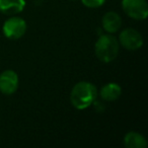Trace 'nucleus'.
<instances>
[{
    "label": "nucleus",
    "mask_w": 148,
    "mask_h": 148,
    "mask_svg": "<svg viewBox=\"0 0 148 148\" xmlns=\"http://www.w3.org/2000/svg\"><path fill=\"white\" fill-rule=\"evenodd\" d=\"M97 88L88 81H80L74 85L70 93V101L77 110H85L97 97Z\"/></svg>",
    "instance_id": "f257e3e1"
},
{
    "label": "nucleus",
    "mask_w": 148,
    "mask_h": 148,
    "mask_svg": "<svg viewBox=\"0 0 148 148\" xmlns=\"http://www.w3.org/2000/svg\"><path fill=\"white\" fill-rule=\"evenodd\" d=\"M120 50L119 41L113 35H101L95 46L97 59L103 63L113 62L117 58Z\"/></svg>",
    "instance_id": "f03ea898"
},
{
    "label": "nucleus",
    "mask_w": 148,
    "mask_h": 148,
    "mask_svg": "<svg viewBox=\"0 0 148 148\" xmlns=\"http://www.w3.org/2000/svg\"><path fill=\"white\" fill-rule=\"evenodd\" d=\"M122 8L128 16L136 21H144L148 15L146 0H122Z\"/></svg>",
    "instance_id": "7ed1b4c3"
},
{
    "label": "nucleus",
    "mask_w": 148,
    "mask_h": 148,
    "mask_svg": "<svg viewBox=\"0 0 148 148\" xmlns=\"http://www.w3.org/2000/svg\"><path fill=\"white\" fill-rule=\"evenodd\" d=\"M3 34L9 40H18L27 32V23L23 18L13 16L5 21L3 25Z\"/></svg>",
    "instance_id": "20e7f679"
},
{
    "label": "nucleus",
    "mask_w": 148,
    "mask_h": 148,
    "mask_svg": "<svg viewBox=\"0 0 148 148\" xmlns=\"http://www.w3.org/2000/svg\"><path fill=\"white\" fill-rule=\"evenodd\" d=\"M119 44L128 51H136L143 46L141 34L132 27H127L119 35Z\"/></svg>",
    "instance_id": "39448f33"
},
{
    "label": "nucleus",
    "mask_w": 148,
    "mask_h": 148,
    "mask_svg": "<svg viewBox=\"0 0 148 148\" xmlns=\"http://www.w3.org/2000/svg\"><path fill=\"white\" fill-rule=\"evenodd\" d=\"M18 88V75L13 70H5L0 74V91L3 95H13Z\"/></svg>",
    "instance_id": "423d86ee"
},
{
    "label": "nucleus",
    "mask_w": 148,
    "mask_h": 148,
    "mask_svg": "<svg viewBox=\"0 0 148 148\" xmlns=\"http://www.w3.org/2000/svg\"><path fill=\"white\" fill-rule=\"evenodd\" d=\"M101 25L108 34H115L121 29L122 18L115 11H108L103 16Z\"/></svg>",
    "instance_id": "0eeeda50"
},
{
    "label": "nucleus",
    "mask_w": 148,
    "mask_h": 148,
    "mask_svg": "<svg viewBox=\"0 0 148 148\" xmlns=\"http://www.w3.org/2000/svg\"><path fill=\"white\" fill-rule=\"evenodd\" d=\"M25 6V0H0V12L5 15L17 14L23 10Z\"/></svg>",
    "instance_id": "6e6552de"
},
{
    "label": "nucleus",
    "mask_w": 148,
    "mask_h": 148,
    "mask_svg": "<svg viewBox=\"0 0 148 148\" xmlns=\"http://www.w3.org/2000/svg\"><path fill=\"white\" fill-rule=\"evenodd\" d=\"M122 95V88L118 83L110 82L103 85L99 90V95L103 101H117Z\"/></svg>",
    "instance_id": "1a4fd4ad"
},
{
    "label": "nucleus",
    "mask_w": 148,
    "mask_h": 148,
    "mask_svg": "<svg viewBox=\"0 0 148 148\" xmlns=\"http://www.w3.org/2000/svg\"><path fill=\"white\" fill-rule=\"evenodd\" d=\"M124 145L127 148H145L147 141L145 137L137 132H128L124 137Z\"/></svg>",
    "instance_id": "9d476101"
},
{
    "label": "nucleus",
    "mask_w": 148,
    "mask_h": 148,
    "mask_svg": "<svg viewBox=\"0 0 148 148\" xmlns=\"http://www.w3.org/2000/svg\"><path fill=\"white\" fill-rule=\"evenodd\" d=\"M83 5L89 8H97L105 4L106 0H81Z\"/></svg>",
    "instance_id": "9b49d317"
}]
</instances>
